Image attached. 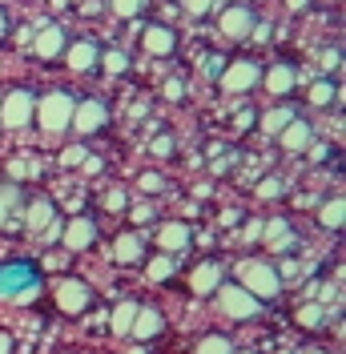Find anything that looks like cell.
<instances>
[{
    "label": "cell",
    "mask_w": 346,
    "mask_h": 354,
    "mask_svg": "<svg viewBox=\"0 0 346 354\" xmlns=\"http://www.w3.org/2000/svg\"><path fill=\"white\" fill-rule=\"evenodd\" d=\"M282 149H290V153H302V149H310V141H314V133H310V125H306L302 117H294L286 129L278 133Z\"/></svg>",
    "instance_id": "cell-13"
},
{
    "label": "cell",
    "mask_w": 346,
    "mask_h": 354,
    "mask_svg": "<svg viewBox=\"0 0 346 354\" xmlns=\"http://www.w3.org/2000/svg\"><path fill=\"white\" fill-rule=\"evenodd\" d=\"M334 97H338L334 81H314V85H310V105H330Z\"/></svg>",
    "instance_id": "cell-29"
},
{
    "label": "cell",
    "mask_w": 346,
    "mask_h": 354,
    "mask_svg": "<svg viewBox=\"0 0 346 354\" xmlns=\"http://www.w3.org/2000/svg\"><path fill=\"white\" fill-rule=\"evenodd\" d=\"M145 274H149V282H165L173 274V254H157V258L145 266Z\"/></svg>",
    "instance_id": "cell-26"
},
{
    "label": "cell",
    "mask_w": 346,
    "mask_h": 354,
    "mask_svg": "<svg viewBox=\"0 0 346 354\" xmlns=\"http://www.w3.org/2000/svg\"><path fill=\"white\" fill-rule=\"evenodd\" d=\"M129 354H145V351H141V346H137V351H129Z\"/></svg>",
    "instance_id": "cell-48"
},
{
    "label": "cell",
    "mask_w": 346,
    "mask_h": 354,
    "mask_svg": "<svg viewBox=\"0 0 346 354\" xmlns=\"http://www.w3.org/2000/svg\"><path fill=\"white\" fill-rule=\"evenodd\" d=\"M33 174H37V165H33V161H24V157L8 161V177H17V181H21V177H33Z\"/></svg>",
    "instance_id": "cell-33"
},
{
    "label": "cell",
    "mask_w": 346,
    "mask_h": 354,
    "mask_svg": "<svg viewBox=\"0 0 346 354\" xmlns=\"http://www.w3.org/2000/svg\"><path fill=\"white\" fill-rule=\"evenodd\" d=\"M194 354H234V346H230V338H221V334H210V338H201L197 342Z\"/></svg>",
    "instance_id": "cell-27"
},
{
    "label": "cell",
    "mask_w": 346,
    "mask_h": 354,
    "mask_svg": "<svg viewBox=\"0 0 346 354\" xmlns=\"http://www.w3.org/2000/svg\"><path fill=\"white\" fill-rule=\"evenodd\" d=\"M238 278H242V290H250L254 298H274V294L282 290L278 270H274L270 262H242Z\"/></svg>",
    "instance_id": "cell-3"
},
{
    "label": "cell",
    "mask_w": 346,
    "mask_h": 354,
    "mask_svg": "<svg viewBox=\"0 0 346 354\" xmlns=\"http://www.w3.org/2000/svg\"><path fill=\"white\" fill-rule=\"evenodd\" d=\"M109 121V109H105V101H77L73 105V129L77 133H97L101 125Z\"/></svg>",
    "instance_id": "cell-8"
},
{
    "label": "cell",
    "mask_w": 346,
    "mask_h": 354,
    "mask_svg": "<svg viewBox=\"0 0 346 354\" xmlns=\"http://www.w3.org/2000/svg\"><path fill=\"white\" fill-rule=\"evenodd\" d=\"M145 8V0H113V12L117 17H137Z\"/></svg>",
    "instance_id": "cell-32"
},
{
    "label": "cell",
    "mask_w": 346,
    "mask_h": 354,
    "mask_svg": "<svg viewBox=\"0 0 346 354\" xmlns=\"http://www.w3.org/2000/svg\"><path fill=\"white\" fill-rule=\"evenodd\" d=\"M17 205H21V189L17 185H0V225L17 221Z\"/></svg>",
    "instance_id": "cell-21"
},
{
    "label": "cell",
    "mask_w": 346,
    "mask_h": 354,
    "mask_svg": "<svg viewBox=\"0 0 346 354\" xmlns=\"http://www.w3.org/2000/svg\"><path fill=\"white\" fill-rule=\"evenodd\" d=\"M97 65H105V73H125V68H129V57H125L121 48H109V53L97 57Z\"/></svg>",
    "instance_id": "cell-28"
},
{
    "label": "cell",
    "mask_w": 346,
    "mask_h": 354,
    "mask_svg": "<svg viewBox=\"0 0 346 354\" xmlns=\"http://www.w3.org/2000/svg\"><path fill=\"white\" fill-rule=\"evenodd\" d=\"M254 12L246 8V4H234V8H226L221 12V32L230 37V41H246L250 32H254Z\"/></svg>",
    "instance_id": "cell-9"
},
{
    "label": "cell",
    "mask_w": 346,
    "mask_h": 354,
    "mask_svg": "<svg viewBox=\"0 0 346 354\" xmlns=\"http://www.w3.org/2000/svg\"><path fill=\"white\" fill-rule=\"evenodd\" d=\"M97 57H101V48L93 41H77L73 48H65V61L73 73H89V68H97Z\"/></svg>",
    "instance_id": "cell-15"
},
{
    "label": "cell",
    "mask_w": 346,
    "mask_h": 354,
    "mask_svg": "<svg viewBox=\"0 0 346 354\" xmlns=\"http://www.w3.org/2000/svg\"><path fill=\"white\" fill-rule=\"evenodd\" d=\"M298 85V68L294 65H274L270 68V73H266V88H270V93H290V88Z\"/></svg>",
    "instance_id": "cell-19"
},
{
    "label": "cell",
    "mask_w": 346,
    "mask_h": 354,
    "mask_svg": "<svg viewBox=\"0 0 346 354\" xmlns=\"http://www.w3.org/2000/svg\"><path fill=\"white\" fill-rule=\"evenodd\" d=\"M343 218H346V201L343 198H330L318 209V221H322L326 230H343Z\"/></svg>",
    "instance_id": "cell-23"
},
{
    "label": "cell",
    "mask_w": 346,
    "mask_h": 354,
    "mask_svg": "<svg viewBox=\"0 0 346 354\" xmlns=\"http://www.w3.org/2000/svg\"><path fill=\"white\" fill-rule=\"evenodd\" d=\"M113 258H117L121 266H137L141 258H145V242H141L137 234H121L117 245H113Z\"/></svg>",
    "instance_id": "cell-17"
},
{
    "label": "cell",
    "mask_w": 346,
    "mask_h": 354,
    "mask_svg": "<svg viewBox=\"0 0 346 354\" xmlns=\"http://www.w3.org/2000/svg\"><path fill=\"white\" fill-rule=\"evenodd\" d=\"M294 117H298L294 109H270L266 117H262V129H266V133H274V137H278V133L286 129V125H290Z\"/></svg>",
    "instance_id": "cell-24"
},
{
    "label": "cell",
    "mask_w": 346,
    "mask_h": 354,
    "mask_svg": "<svg viewBox=\"0 0 346 354\" xmlns=\"http://www.w3.org/2000/svg\"><path fill=\"white\" fill-rule=\"evenodd\" d=\"M217 81H221L226 93H250V88L262 81V68L254 65V61H234V65H226L217 73Z\"/></svg>",
    "instance_id": "cell-6"
},
{
    "label": "cell",
    "mask_w": 346,
    "mask_h": 354,
    "mask_svg": "<svg viewBox=\"0 0 346 354\" xmlns=\"http://www.w3.org/2000/svg\"><path fill=\"white\" fill-rule=\"evenodd\" d=\"M214 294H217V302H221V310H226L230 318H254V314H258V298H254L250 290L221 282V286H217Z\"/></svg>",
    "instance_id": "cell-5"
},
{
    "label": "cell",
    "mask_w": 346,
    "mask_h": 354,
    "mask_svg": "<svg viewBox=\"0 0 346 354\" xmlns=\"http://www.w3.org/2000/svg\"><path fill=\"white\" fill-rule=\"evenodd\" d=\"M44 266H48V270H61V266H65V254H48Z\"/></svg>",
    "instance_id": "cell-41"
},
{
    "label": "cell",
    "mask_w": 346,
    "mask_h": 354,
    "mask_svg": "<svg viewBox=\"0 0 346 354\" xmlns=\"http://www.w3.org/2000/svg\"><path fill=\"white\" fill-rule=\"evenodd\" d=\"M238 354H254V351H238Z\"/></svg>",
    "instance_id": "cell-49"
},
{
    "label": "cell",
    "mask_w": 346,
    "mask_h": 354,
    "mask_svg": "<svg viewBox=\"0 0 346 354\" xmlns=\"http://www.w3.org/2000/svg\"><path fill=\"white\" fill-rule=\"evenodd\" d=\"M33 48H37L41 61H53V57L65 53V32H61L57 24H44L41 32H37V44H33Z\"/></svg>",
    "instance_id": "cell-14"
},
{
    "label": "cell",
    "mask_w": 346,
    "mask_h": 354,
    "mask_svg": "<svg viewBox=\"0 0 346 354\" xmlns=\"http://www.w3.org/2000/svg\"><path fill=\"white\" fill-rule=\"evenodd\" d=\"M33 109H37V97L28 88H12L4 101H0V125L4 129H24L33 121Z\"/></svg>",
    "instance_id": "cell-4"
},
{
    "label": "cell",
    "mask_w": 346,
    "mask_h": 354,
    "mask_svg": "<svg viewBox=\"0 0 346 354\" xmlns=\"http://www.w3.org/2000/svg\"><path fill=\"white\" fill-rule=\"evenodd\" d=\"M302 354H326V351H302Z\"/></svg>",
    "instance_id": "cell-47"
},
{
    "label": "cell",
    "mask_w": 346,
    "mask_h": 354,
    "mask_svg": "<svg viewBox=\"0 0 346 354\" xmlns=\"http://www.w3.org/2000/svg\"><path fill=\"white\" fill-rule=\"evenodd\" d=\"M326 322V306H318V302H310V306L298 310V326H306V330H318Z\"/></svg>",
    "instance_id": "cell-25"
},
{
    "label": "cell",
    "mask_w": 346,
    "mask_h": 354,
    "mask_svg": "<svg viewBox=\"0 0 346 354\" xmlns=\"http://www.w3.org/2000/svg\"><path fill=\"white\" fill-rule=\"evenodd\" d=\"M161 314L157 310H137V318H133V326H129V334L137 338V342H149V338H157L161 334Z\"/></svg>",
    "instance_id": "cell-16"
},
{
    "label": "cell",
    "mask_w": 346,
    "mask_h": 354,
    "mask_svg": "<svg viewBox=\"0 0 346 354\" xmlns=\"http://www.w3.org/2000/svg\"><path fill=\"white\" fill-rule=\"evenodd\" d=\"M133 218H137V221H149L153 218V205H133Z\"/></svg>",
    "instance_id": "cell-40"
},
{
    "label": "cell",
    "mask_w": 346,
    "mask_h": 354,
    "mask_svg": "<svg viewBox=\"0 0 346 354\" xmlns=\"http://www.w3.org/2000/svg\"><path fill=\"white\" fill-rule=\"evenodd\" d=\"M153 157H170L173 153V137H165V133H161V137H153Z\"/></svg>",
    "instance_id": "cell-35"
},
{
    "label": "cell",
    "mask_w": 346,
    "mask_h": 354,
    "mask_svg": "<svg viewBox=\"0 0 346 354\" xmlns=\"http://www.w3.org/2000/svg\"><path fill=\"white\" fill-rule=\"evenodd\" d=\"M266 245H270V250H278V254H282V250H290V245H294V234H282V238H274V242H266Z\"/></svg>",
    "instance_id": "cell-39"
},
{
    "label": "cell",
    "mask_w": 346,
    "mask_h": 354,
    "mask_svg": "<svg viewBox=\"0 0 346 354\" xmlns=\"http://www.w3.org/2000/svg\"><path fill=\"white\" fill-rule=\"evenodd\" d=\"M4 32H8V21H4V12H0V37H4Z\"/></svg>",
    "instance_id": "cell-46"
},
{
    "label": "cell",
    "mask_w": 346,
    "mask_h": 354,
    "mask_svg": "<svg viewBox=\"0 0 346 354\" xmlns=\"http://www.w3.org/2000/svg\"><path fill=\"white\" fill-rule=\"evenodd\" d=\"M181 4H185V12H194V17H206L214 0H181Z\"/></svg>",
    "instance_id": "cell-38"
},
{
    "label": "cell",
    "mask_w": 346,
    "mask_h": 354,
    "mask_svg": "<svg viewBox=\"0 0 346 354\" xmlns=\"http://www.w3.org/2000/svg\"><path fill=\"white\" fill-rule=\"evenodd\" d=\"M85 149H81V145H73V149H65V153H61V165H81V161H85Z\"/></svg>",
    "instance_id": "cell-37"
},
{
    "label": "cell",
    "mask_w": 346,
    "mask_h": 354,
    "mask_svg": "<svg viewBox=\"0 0 346 354\" xmlns=\"http://www.w3.org/2000/svg\"><path fill=\"white\" fill-rule=\"evenodd\" d=\"M41 298V278L28 262H8L0 270V302H12V306H28Z\"/></svg>",
    "instance_id": "cell-1"
},
{
    "label": "cell",
    "mask_w": 346,
    "mask_h": 354,
    "mask_svg": "<svg viewBox=\"0 0 346 354\" xmlns=\"http://www.w3.org/2000/svg\"><path fill=\"white\" fill-rule=\"evenodd\" d=\"M61 242H65L69 254H73V250H89V245L97 242V225L89 218H73L65 230H61Z\"/></svg>",
    "instance_id": "cell-11"
},
{
    "label": "cell",
    "mask_w": 346,
    "mask_h": 354,
    "mask_svg": "<svg viewBox=\"0 0 346 354\" xmlns=\"http://www.w3.org/2000/svg\"><path fill=\"white\" fill-rule=\"evenodd\" d=\"M141 44H145L149 57H170L173 48H177V32H173L170 24H149L141 32Z\"/></svg>",
    "instance_id": "cell-10"
},
{
    "label": "cell",
    "mask_w": 346,
    "mask_h": 354,
    "mask_svg": "<svg viewBox=\"0 0 346 354\" xmlns=\"http://www.w3.org/2000/svg\"><path fill=\"white\" fill-rule=\"evenodd\" d=\"M89 302H93V290L81 278H61L57 282V306L65 310V314H85Z\"/></svg>",
    "instance_id": "cell-7"
},
{
    "label": "cell",
    "mask_w": 346,
    "mask_h": 354,
    "mask_svg": "<svg viewBox=\"0 0 346 354\" xmlns=\"http://www.w3.org/2000/svg\"><path fill=\"white\" fill-rule=\"evenodd\" d=\"M137 302H121V306L113 310V318H109V330L113 334H129V326H133V318H137Z\"/></svg>",
    "instance_id": "cell-22"
},
{
    "label": "cell",
    "mask_w": 346,
    "mask_h": 354,
    "mask_svg": "<svg viewBox=\"0 0 346 354\" xmlns=\"http://www.w3.org/2000/svg\"><path fill=\"white\" fill-rule=\"evenodd\" d=\"M53 218H57V214H53V201H48V198H37L33 205H28V218H24V225H28L33 234H41V230H44Z\"/></svg>",
    "instance_id": "cell-20"
},
{
    "label": "cell",
    "mask_w": 346,
    "mask_h": 354,
    "mask_svg": "<svg viewBox=\"0 0 346 354\" xmlns=\"http://www.w3.org/2000/svg\"><path fill=\"white\" fill-rule=\"evenodd\" d=\"M286 4H290V8H306V4H310V0H286Z\"/></svg>",
    "instance_id": "cell-45"
},
{
    "label": "cell",
    "mask_w": 346,
    "mask_h": 354,
    "mask_svg": "<svg viewBox=\"0 0 346 354\" xmlns=\"http://www.w3.org/2000/svg\"><path fill=\"white\" fill-rule=\"evenodd\" d=\"M157 245H161V254H181L190 245V225L185 221H165L157 230Z\"/></svg>",
    "instance_id": "cell-12"
},
{
    "label": "cell",
    "mask_w": 346,
    "mask_h": 354,
    "mask_svg": "<svg viewBox=\"0 0 346 354\" xmlns=\"http://www.w3.org/2000/svg\"><path fill=\"white\" fill-rule=\"evenodd\" d=\"M81 165H85V174H97V169H101V157H85Z\"/></svg>",
    "instance_id": "cell-42"
},
{
    "label": "cell",
    "mask_w": 346,
    "mask_h": 354,
    "mask_svg": "<svg viewBox=\"0 0 346 354\" xmlns=\"http://www.w3.org/2000/svg\"><path fill=\"white\" fill-rule=\"evenodd\" d=\"M190 286H194V294H214L217 286H221V270H217V262H201L190 274Z\"/></svg>",
    "instance_id": "cell-18"
},
{
    "label": "cell",
    "mask_w": 346,
    "mask_h": 354,
    "mask_svg": "<svg viewBox=\"0 0 346 354\" xmlns=\"http://www.w3.org/2000/svg\"><path fill=\"white\" fill-rule=\"evenodd\" d=\"M278 194H282V181H278V177H266V181L258 185V198H278Z\"/></svg>",
    "instance_id": "cell-36"
},
{
    "label": "cell",
    "mask_w": 346,
    "mask_h": 354,
    "mask_svg": "<svg viewBox=\"0 0 346 354\" xmlns=\"http://www.w3.org/2000/svg\"><path fill=\"white\" fill-rule=\"evenodd\" d=\"M137 189H141V194H161V189H165V177L161 174H141L137 177Z\"/></svg>",
    "instance_id": "cell-30"
},
{
    "label": "cell",
    "mask_w": 346,
    "mask_h": 354,
    "mask_svg": "<svg viewBox=\"0 0 346 354\" xmlns=\"http://www.w3.org/2000/svg\"><path fill=\"white\" fill-rule=\"evenodd\" d=\"M262 234V221H250V225H246V238H250V242H254V238H258Z\"/></svg>",
    "instance_id": "cell-43"
},
{
    "label": "cell",
    "mask_w": 346,
    "mask_h": 354,
    "mask_svg": "<svg viewBox=\"0 0 346 354\" xmlns=\"http://www.w3.org/2000/svg\"><path fill=\"white\" fill-rule=\"evenodd\" d=\"M73 97L69 93H44L41 101H37V109H33V117L41 121V129L44 133H61V129H69V121H73Z\"/></svg>",
    "instance_id": "cell-2"
},
{
    "label": "cell",
    "mask_w": 346,
    "mask_h": 354,
    "mask_svg": "<svg viewBox=\"0 0 346 354\" xmlns=\"http://www.w3.org/2000/svg\"><path fill=\"white\" fill-rule=\"evenodd\" d=\"M282 234H290V225H286V218H270L266 225H262L258 238H266V242H274V238H282Z\"/></svg>",
    "instance_id": "cell-31"
},
{
    "label": "cell",
    "mask_w": 346,
    "mask_h": 354,
    "mask_svg": "<svg viewBox=\"0 0 346 354\" xmlns=\"http://www.w3.org/2000/svg\"><path fill=\"white\" fill-rule=\"evenodd\" d=\"M0 354H12V338H8L4 330H0Z\"/></svg>",
    "instance_id": "cell-44"
},
{
    "label": "cell",
    "mask_w": 346,
    "mask_h": 354,
    "mask_svg": "<svg viewBox=\"0 0 346 354\" xmlns=\"http://www.w3.org/2000/svg\"><path fill=\"white\" fill-rule=\"evenodd\" d=\"M101 201H105L109 214H117V209H125V189H109V194H105Z\"/></svg>",
    "instance_id": "cell-34"
}]
</instances>
